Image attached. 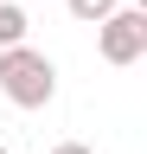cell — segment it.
<instances>
[{"instance_id":"1","label":"cell","mask_w":147,"mask_h":154,"mask_svg":"<svg viewBox=\"0 0 147 154\" xmlns=\"http://www.w3.org/2000/svg\"><path fill=\"white\" fill-rule=\"evenodd\" d=\"M0 96L13 109H45L58 96V64L32 45H7L0 51Z\"/></svg>"},{"instance_id":"2","label":"cell","mask_w":147,"mask_h":154,"mask_svg":"<svg viewBox=\"0 0 147 154\" xmlns=\"http://www.w3.org/2000/svg\"><path fill=\"white\" fill-rule=\"evenodd\" d=\"M96 51H102V64H134V58H147V7H115L96 26Z\"/></svg>"},{"instance_id":"3","label":"cell","mask_w":147,"mask_h":154,"mask_svg":"<svg viewBox=\"0 0 147 154\" xmlns=\"http://www.w3.org/2000/svg\"><path fill=\"white\" fill-rule=\"evenodd\" d=\"M26 32H32L26 7H13V0H0V51H7V45H26Z\"/></svg>"},{"instance_id":"4","label":"cell","mask_w":147,"mask_h":154,"mask_svg":"<svg viewBox=\"0 0 147 154\" xmlns=\"http://www.w3.org/2000/svg\"><path fill=\"white\" fill-rule=\"evenodd\" d=\"M64 7H70V13H77V19H83V26H102V19H109V13H115V0H64Z\"/></svg>"},{"instance_id":"5","label":"cell","mask_w":147,"mask_h":154,"mask_svg":"<svg viewBox=\"0 0 147 154\" xmlns=\"http://www.w3.org/2000/svg\"><path fill=\"white\" fill-rule=\"evenodd\" d=\"M51 154H96V148H90V141H58Z\"/></svg>"},{"instance_id":"6","label":"cell","mask_w":147,"mask_h":154,"mask_svg":"<svg viewBox=\"0 0 147 154\" xmlns=\"http://www.w3.org/2000/svg\"><path fill=\"white\" fill-rule=\"evenodd\" d=\"M0 154H7V148H0Z\"/></svg>"}]
</instances>
